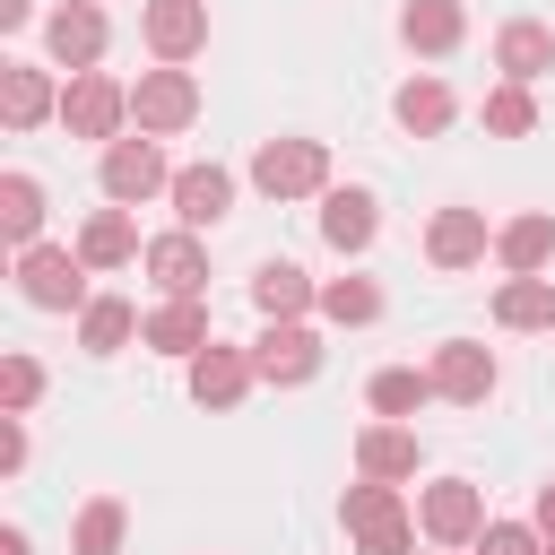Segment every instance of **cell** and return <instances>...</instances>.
I'll list each match as a JSON object with an SVG mask.
<instances>
[{"label": "cell", "mask_w": 555, "mask_h": 555, "mask_svg": "<svg viewBox=\"0 0 555 555\" xmlns=\"http://www.w3.org/2000/svg\"><path fill=\"white\" fill-rule=\"evenodd\" d=\"M347 538H356V555H408L416 546V520H408V503H399V486H382V477H364V486H347Z\"/></svg>", "instance_id": "1"}, {"label": "cell", "mask_w": 555, "mask_h": 555, "mask_svg": "<svg viewBox=\"0 0 555 555\" xmlns=\"http://www.w3.org/2000/svg\"><path fill=\"white\" fill-rule=\"evenodd\" d=\"M130 121H139L147 139H173V130H191V121H199V78H191L182 61H156V69H139V87H130Z\"/></svg>", "instance_id": "2"}, {"label": "cell", "mask_w": 555, "mask_h": 555, "mask_svg": "<svg viewBox=\"0 0 555 555\" xmlns=\"http://www.w3.org/2000/svg\"><path fill=\"white\" fill-rule=\"evenodd\" d=\"M17 295H26L35 312H87V304H95V295H87V260L61 251V243H26V251H17Z\"/></svg>", "instance_id": "3"}, {"label": "cell", "mask_w": 555, "mask_h": 555, "mask_svg": "<svg viewBox=\"0 0 555 555\" xmlns=\"http://www.w3.org/2000/svg\"><path fill=\"white\" fill-rule=\"evenodd\" d=\"M121 121H130V87L104 78V69H69V87H61V130H69V139H121Z\"/></svg>", "instance_id": "4"}, {"label": "cell", "mask_w": 555, "mask_h": 555, "mask_svg": "<svg viewBox=\"0 0 555 555\" xmlns=\"http://www.w3.org/2000/svg\"><path fill=\"white\" fill-rule=\"evenodd\" d=\"M251 182L269 199H312V191H330V147L321 139H260Z\"/></svg>", "instance_id": "5"}, {"label": "cell", "mask_w": 555, "mask_h": 555, "mask_svg": "<svg viewBox=\"0 0 555 555\" xmlns=\"http://www.w3.org/2000/svg\"><path fill=\"white\" fill-rule=\"evenodd\" d=\"M156 191H173L156 139H147V130H139V139H104V199H113V208H139V199H156Z\"/></svg>", "instance_id": "6"}, {"label": "cell", "mask_w": 555, "mask_h": 555, "mask_svg": "<svg viewBox=\"0 0 555 555\" xmlns=\"http://www.w3.org/2000/svg\"><path fill=\"white\" fill-rule=\"evenodd\" d=\"M416 529H425L434 546H468V538L486 529V494H477L468 477H434V486L416 494Z\"/></svg>", "instance_id": "7"}, {"label": "cell", "mask_w": 555, "mask_h": 555, "mask_svg": "<svg viewBox=\"0 0 555 555\" xmlns=\"http://www.w3.org/2000/svg\"><path fill=\"white\" fill-rule=\"evenodd\" d=\"M251 364H260V382L295 390V382H312V373H321V338H312L304 321H269V330L251 338Z\"/></svg>", "instance_id": "8"}, {"label": "cell", "mask_w": 555, "mask_h": 555, "mask_svg": "<svg viewBox=\"0 0 555 555\" xmlns=\"http://www.w3.org/2000/svg\"><path fill=\"white\" fill-rule=\"evenodd\" d=\"M251 382H260L251 347H225V338H208V347L191 356V399H199V408H234Z\"/></svg>", "instance_id": "9"}, {"label": "cell", "mask_w": 555, "mask_h": 555, "mask_svg": "<svg viewBox=\"0 0 555 555\" xmlns=\"http://www.w3.org/2000/svg\"><path fill=\"white\" fill-rule=\"evenodd\" d=\"M139 35H147L156 61H191L208 43V0H147L139 9Z\"/></svg>", "instance_id": "10"}, {"label": "cell", "mask_w": 555, "mask_h": 555, "mask_svg": "<svg viewBox=\"0 0 555 555\" xmlns=\"http://www.w3.org/2000/svg\"><path fill=\"white\" fill-rule=\"evenodd\" d=\"M43 43H52L61 69H95V61H104V9H95V0L52 9V17H43Z\"/></svg>", "instance_id": "11"}, {"label": "cell", "mask_w": 555, "mask_h": 555, "mask_svg": "<svg viewBox=\"0 0 555 555\" xmlns=\"http://www.w3.org/2000/svg\"><path fill=\"white\" fill-rule=\"evenodd\" d=\"M425 373H434V399H460V408H477V399L494 390V356L468 347V338H442Z\"/></svg>", "instance_id": "12"}, {"label": "cell", "mask_w": 555, "mask_h": 555, "mask_svg": "<svg viewBox=\"0 0 555 555\" xmlns=\"http://www.w3.org/2000/svg\"><path fill=\"white\" fill-rule=\"evenodd\" d=\"M139 338H147L156 356H182V364H191V356L208 347V312H199V295H165V304L139 321Z\"/></svg>", "instance_id": "13"}, {"label": "cell", "mask_w": 555, "mask_h": 555, "mask_svg": "<svg viewBox=\"0 0 555 555\" xmlns=\"http://www.w3.org/2000/svg\"><path fill=\"white\" fill-rule=\"evenodd\" d=\"M52 113H61L52 78H43L35 61H0V121H9V130H35V121H52Z\"/></svg>", "instance_id": "14"}, {"label": "cell", "mask_w": 555, "mask_h": 555, "mask_svg": "<svg viewBox=\"0 0 555 555\" xmlns=\"http://www.w3.org/2000/svg\"><path fill=\"white\" fill-rule=\"evenodd\" d=\"M225 208H234V173H225V165H182V173H173V217H182L191 234L217 225Z\"/></svg>", "instance_id": "15"}, {"label": "cell", "mask_w": 555, "mask_h": 555, "mask_svg": "<svg viewBox=\"0 0 555 555\" xmlns=\"http://www.w3.org/2000/svg\"><path fill=\"white\" fill-rule=\"evenodd\" d=\"M425 260H434V269H477V260H486V217H477V208H434Z\"/></svg>", "instance_id": "16"}, {"label": "cell", "mask_w": 555, "mask_h": 555, "mask_svg": "<svg viewBox=\"0 0 555 555\" xmlns=\"http://www.w3.org/2000/svg\"><path fill=\"white\" fill-rule=\"evenodd\" d=\"M139 260H147V278H156L165 295H199V286H208V251L191 243V225H182V234H156Z\"/></svg>", "instance_id": "17"}, {"label": "cell", "mask_w": 555, "mask_h": 555, "mask_svg": "<svg viewBox=\"0 0 555 555\" xmlns=\"http://www.w3.org/2000/svg\"><path fill=\"white\" fill-rule=\"evenodd\" d=\"M494 69H503V78H520V87H529V78H546V69H555V35H546L538 17H512V26L494 35Z\"/></svg>", "instance_id": "18"}, {"label": "cell", "mask_w": 555, "mask_h": 555, "mask_svg": "<svg viewBox=\"0 0 555 555\" xmlns=\"http://www.w3.org/2000/svg\"><path fill=\"white\" fill-rule=\"evenodd\" d=\"M251 304H260L269 321H304V312L321 304V286H312L295 260H260V278H251Z\"/></svg>", "instance_id": "19"}, {"label": "cell", "mask_w": 555, "mask_h": 555, "mask_svg": "<svg viewBox=\"0 0 555 555\" xmlns=\"http://www.w3.org/2000/svg\"><path fill=\"white\" fill-rule=\"evenodd\" d=\"M356 468L364 477H382V486H399V477H416V434L390 416V425H364L356 434Z\"/></svg>", "instance_id": "20"}, {"label": "cell", "mask_w": 555, "mask_h": 555, "mask_svg": "<svg viewBox=\"0 0 555 555\" xmlns=\"http://www.w3.org/2000/svg\"><path fill=\"white\" fill-rule=\"evenodd\" d=\"M399 35H408V52H460L468 9H460V0H408V9H399Z\"/></svg>", "instance_id": "21"}, {"label": "cell", "mask_w": 555, "mask_h": 555, "mask_svg": "<svg viewBox=\"0 0 555 555\" xmlns=\"http://www.w3.org/2000/svg\"><path fill=\"white\" fill-rule=\"evenodd\" d=\"M78 260H87V269H121V260H139V225H130V208H95V217L78 225Z\"/></svg>", "instance_id": "22"}, {"label": "cell", "mask_w": 555, "mask_h": 555, "mask_svg": "<svg viewBox=\"0 0 555 555\" xmlns=\"http://www.w3.org/2000/svg\"><path fill=\"white\" fill-rule=\"evenodd\" d=\"M373 191H321V234H330V251H364L373 243Z\"/></svg>", "instance_id": "23"}, {"label": "cell", "mask_w": 555, "mask_h": 555, "mask_svg": "<svg viewBox=\"0 0 555 555\" xmlns=\"http://www.w3.org/2000/svg\"><path fill=\"white\" fill-rule=\"evenodd\" d=\"M494 251H503V269H512V278H538V269L555 260V217H538V208H529V217H512V225L494 234Z\"/></svg>", "instance_id": "24"}, {"label": "cell", "mask_w": 555, "mask_h": 555, "mask_svg": "<svg viewBox=\"0 0 555 555\" xmlns=\"http://www.w3.org/2000/svg\"><path fill=\"white\" fill-rule=\"evenodd\" d=\"M494 321L503 330H555V278H503L494 286Z\"/></svg>", "instance_id": "25"}, {"label": "cell", "mask_w": 555, "mask_h": 555, "mask_svg": "<svg viewBox=\"0 0 555 555\" xmlns=\"http://www.w3.org/2000/svg\"><path fill=\"white\" fill-rule=\"evenodd\" d=\"M130 330H139V304H121V295H95V304L78 312V347H87V356H121Z\"/></svg>", "instance_id": "26"}, {"label": "cell", "mask_w": 555, "mask_h": 555, "mask_svg": "<svg viewBox=\"0 0 555 555\" xmlns=\"http://www.w3.org/2000/svg\"><path fill=\"white\" fill-rule=\"evenodd\" d=\"M390 113H399V130L434 139V130H451V87H442V78H408V87L390 95Z\"/></svg>", "instance_id": "27"}, {"label": "cell", "mask_w": 555, "mask_h": 555, "mask_svg": "<svg viewBox=\"0 0 555 555\" xmlns=\"http://www.w3.org/2000/svg\"><path fill=\"white\" fill-rule=\"evenodd\" d=\"M35 225H43V182H35V173H0V234L26 251Z\"/></svg>", "instance_id": "28"}, {"label": "cell", "mask_w": 555, "mask_h": 555, "mask_svg": "<svg viewBox=\"0 0 555 555\" xmlns=\"http://www.w3.org/2000/svg\"><path fill=\"white\" fill-rule=\"evenodd\" d=\"M373 416H416L425 399H434V373H416V364H390V373H373Z\"/></svg>", "instance_id": "29"}, {"label": "cell", "mask_w": 555, "mask_h": 555, "mask_svg": "<svg viewBox=\"0 0 555 555\" xmlns=\"http://www.w3.org/2000/svg\"><path fill=\"white\" fill-rule=\"evenodd\" d=\"M121 520H130V512H121L113 494H95V503L78 512V529H69V555H121Z\"/></svg>", "instance_id": "30"}, {"label": "cell", "mask_w": 555, "mask_h": 555, "mask_svg": "<svg viewBox=\"0 0 555 555\" xmlns=\"http://www.w3.org/2000/svg\"><path fill=\"white\" fill-rule=\"evenodd\" d=\"M486 130H494V139H529V130H538V104H529L520 78H503V87L486 95Z\"/></svg>", "instance_id": "31"}, {"label": "cell", "mask_w": 555, "mask_h": 555, "mask_svg": "<svg viewBox=\"0 0 555 555\" xmlns=\"http://www.w3.org/2000/svg\"><path fill=\"white\" fill-rule=\"evenodd\" d=\"M321 312L356 330V321H373V312H382V286H373V278H330V286H321Z\"/></svg>", "instance_id": "32"}, {"label": "cell", "mask_w": 555, "mask_h": 555, "mask_svg": "<svg viewBox=\"0 0 555 555\" xmlns=\"http://www.w3.org/2000/svg\"><path fill=\"white\" fill-rule=\"evenodd\" d=\"M35 399H43V364H35V356H9V364H0V408L26 416Z\"/></svg>", "instance_id": "33"}, {"label": "cell", "mask_w": 555, "mask_h": 555, "mask_svg": "<svg viewBox=\"0 0 555 555\" xmlns=\"http://www.w3.org/2000/svg\"><path fill=\"white\" fill-rule=\"evenodd\" d=\"M477 555H546V529H520V520H486V529H477Z\"/></svg>", "instance_id": "34"}, {"label": "cell", "mask_w": 555, "mask_h": 555, "mask_svg": "<svg viewBox=\"0 0 555 555\" xmlns=\"http://www.w3.org/2000/svg\"><path fill=\"white\" fill-rule=\"evenodd\" d=\"M0 468H26V425L9 416V434H0Z\"/></svg>", "instance_id": "35"}, {"label": "cell", "mask_w": 555, "mask_h": 555, "mask_svg": "<svg viewBox=\"0 0 555 555\" xmlns=\"http://www.w3.org/2000/svg\"><path fill=\"white\" fill-rule=\"evenodd\" d=\"M538 529H546V538H555V477H546V486H538Z\"/></svg>", "instance_id": "36"}, {"label": "cell", "mask_w": 555, "mask_h": 555, "mask_svg": "<svg viewBox=\"0 0 555 555\" xmlns=\"http://www.w3.org/2000/svg\"><path fill=\"white\" fill-rule=\"evenodd\" d=\"M35 17V0H0V26H26Z\"/></svg>", "instance_id": "37"}, {"label": "cell", "mask_w": 555, "mask_h": 555, "mask_svg": "<svg viewBox=\"0 0 555 555\" xmlns=\"http://www.w3.org/2000/svg\"><path fill=\"white\" fill-rule=\"evenodd\" d=\"M0 555H26V529H0Z\"/></svg>", "instance_id": "38"}, {"label": "cell", "mask_w": 555, "mask_h": 555, "mask_svg": "<svg viewBox=\"0 0 555 555\" xmlns=\"http://www.w3.org/2000/svg\"><path fill=\"white\" fill-rule=\"evenodd\" d=\"M546 555H555V538H546Z\"/></svg>", "instance_id": "39"}]
</instances>
